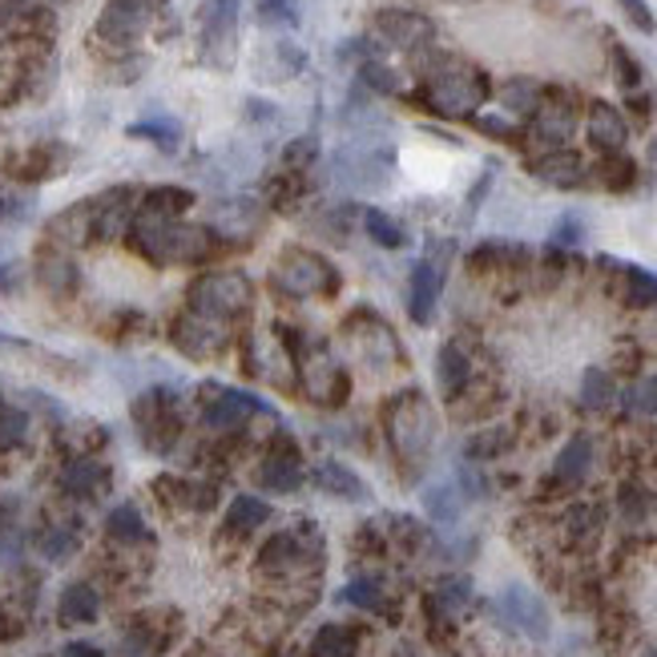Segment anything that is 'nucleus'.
I'll return each mask as SVG.
<instances>
[{
    "instance_id": "bb28decb",
    "label": "nucleus",
    "mask_w": 657,
    "mask_h": 657,
    "mask_svg": "<svg viewBox=\"0 0 657 657\" xmlns=\"http://www.w3.org/2000/svg\"><path fill=\"white\" fill-rule=\"evenodd\" d=\"M363 226H368V235L376 238V246H383V250H400V246L408 243L403 226L396 223L388 211H376V206H371V211L363 214Z\"/></svg>"
},
{
    "instance_id": "20e7f679",
    "label": "nucleus",
    "mask_w": 657,
    "mask_h": 657,
    "mask_svg": "<svg viewBox=\"0 0 657 657\" xmlns=\"http://www.w3.org/2000/svg\"><path fill=\"white\" fill-rule=\"evenodd\" d=\"M388 435H391V444L400 448V456H408V460H420L423 452L432 448L435 415L420 391H403L400 400L388 408Z\"/></svg>"
},
{
    "instance_id": "79ce46f5",
    "label": "nucleus",
    "mask_w": 657,
    "mask_h": 657,
    "mask_svg": "<svg viewBox=\"0 0 657 657\" xmlns=\"http://www.w3.org/2000/svg\"><path fill=\"white\" fill-rule=\"evenodd\" d=\"M61 657H105L97 646H90V641H69L65 649H61Z\"/></svg>"
},
{
    "instance_id": "ea45409f",
    "label": "nucleus",
    "mask_w": 657,
    "mask_h": 657,
    "mask_svg": "<svg viewBox=\"0 0 657 657\" xmlns=\"http://www.w3.org/2000/svg\"><path fill=\"white\" fill-rule=\"evenodd\" d=\"M258 12H263V21L275 24L283 17V21H290L295 17V0H258Z\"/></svg>"
},
{
    "instance_id": "0eeeda50",
    "label": "nucleus",
    "mask_w": 657,
    "mask_h": 657,
    "mask_svg": "<svg viewBox=\"0 0 657 657\" xmlns=\"http://www.w3.org/2000/svg\"><path fill=\"white\" fill-rule=\"evenodd\" d=\"M496 605H501L504 622L513 625L516 634L533 637V641H548V634H553V613H548L545 597H541L536 589L513 581V585H504L501 589Z\"/></svg>"
},
{
    "instance_id": "2eb2a0df",
    "label": "nucleus",
    "mask_w": 657,
    "mask_h": 657,
    "mask_svg": "<svg viewBox=\"0 0 657 657\" xmlns=\"http://www.w3.org/2000/svg\"><path fill=\"white\" fill-rule=\"evenodd\" d=\"M533 178H541L545 186H557V189H573L585 182V162L577 154H568V150H548L545 157H536L533 166Z\"/></svg>"
},
{
    "instance_id": "7c9ffc66",
    "label": "nucleus",
    "mask_w": 657,
    "mask_h": 657,
    "mask_svg": "<svg viewBox=\"0 0 657 657\" xmlns=\"http://www.w3.org/2000/svg\"><path fill=\"white\" fill-rule=\"evenodd\" d=\"M29 435V412L17 403H0V448H17Z\"/></svg>"
},
{
    "instance_id": "393cba45",
    "label": "nucleus",
    "mask_w": 657,
    "mask_h": 657,
    "mask_svg": "<svg viewBox=\"0 0 657 657\" xmlns=\"http://www.w3.org/2000/svg\"><path fill=\"white\" fill-rule=\"evenodd\" d=\"M37 548H41L45 561L61 565V561H69L78 553V528L73 524H49L45 533H41V541H37Z\"/></svg>"
},
{
    "instance_id": "a19ab883",
    "label": "nucleus",
    "mask_w": 657,
    "mask_h": 657,
    "mask_svg": "<svg viewBox=\"0 0 657 657\" xmlns=\"http://www.w3.org/2000/svg\"><path fill=\"white\" fill-rule=\"evenodd\" d=\"M476 125L492 137H516V130L509 122H496V117H476Z\"/></svg>"
},
{
    "instance_id": "72a5a7b5",
    "label": "nucleus",
    "mask_w": 657,
    "mask_h": 657,
    "mask_svg": "<svg viewBox=\"0 0 657 657\" xmlns=\"http://www.w3.org/2000/svg\"><path fill=\"white\" fill-rule=\"evenodd\" d=\"M625 408L637 415H654L657 412V376L637 379L634 388L625 391Z\"/></svg>"
},
{
    "instance_id": "c9c22d12",
    "label": "nucleus",
    "mask_w": 657,
    "mask_h": 657,
    "mask_svg": "<svg viewBox=\"0 0 657 657\" xmlns=\"http://www.w3.org/2000/svg\"><path fill=\"white\" fill-rule=\"evenodd\" d=\"M629 302L634 307H654L657 302V275L649 270H629Z\"/></svg>"
},
{
    "instance_id": "c756f323",
    "label": "nucleus",
    "mask_w": 657,
    "mask_h": 657,
    "mask_svg": "<svg viewBox=\"0 0 657 657\" xmlns=\"http://www.w3.org/2000/svg\"><path fill=\"white\" fill-rule=\"evenodd\" d=\"M501 101H504V110H513V113H536V105H541V85L516 78L504 85Z\"/></svg>"
},
{
    "instance_id": "5701e85b",
    "label": "nucleus",
    "mask_w": 657,
    "mask_h": 657,
    "mask_svg": "<svg viewBox=\"0 0 657 657\" xmlns=\"http://www.w3.org/2000/svg\"><path fill=\"white\" fill-rule=\"evenodd\" d=\"M270 516V504L258 501V496H235L230 501V513H226V533H255L263 528Z\"/></svg>"
},
{
    "instance_id": "dca6fc26",
    "label": "nucleus",
    "mask_w": 657,
    "mask_h": 657,
    "mask_svg": "<svg viewBox=\"0 0 657 657\" xmlns=\"http://www.w3.org/2000/svg\"><path fill=\"white\" fill-rule=\"evenodd\" d=\"M573 130H577L573 105H565V101H541V105H536L533 134L541 137L545 145H553V150H557L561 142H568V137H573Z\"/></svg>"
},
{
    "instance_id": "f257e3e1",
    "label": "nucleus",
    "mask_w": 657,
    "mask_h": 657,
    "mask_svg": "<svg viewBox=\"0 0 657 657\" xmlns=\"http://www.w3.org/2000/svg\"><path fill=\"white\" fill-rule=\"evenodd\" d=\"M423 101L432 105L440 117H472V113L489 101V78L472 69L469 61H452L444 57L440 65L423 81Z\"/></svg>"
},
{
    "instance_id": "f03ea898",
    "label": "nucleus",
    "mask_w": 657,
    "mask_h": 657,
    "mask_svg": "<svg viewBox=\"0 0 657 657\" xmlns=\"http://www.w3.org/2000/svg\"><path fill=\"white\" fill-rule=\"evenodd\" d=\"M130 238H134L137 250H142L145 258H154V263H198V258L211 255V246H214L211 230L170 223V218H150V214L137 218Z\"/></svg>"
},
{
    "instance_id": "e433bc0d",
    "label": "nucleus",
    "mask_w": 657,
    "mask_h": 657,
    "mask_svg": "<svg viewBox=\"0 0 657 657\" xmlns=\"http://www.w3.org/2000/svg\"><path fill=\"white\" fill-rule=\"evenodd\" d=\"M617 9L625 12V21L634 24V29H641V33H649V37L657 33V17L646 0H617Z\"/></svg>"
},
{
    "instance_id": "cd10ccee",
    "label": "nucleus",
    "mask_w": 657,
    "mask_h": 657,
    "mask_svg": "<svg viewBox=\"0 0 657 657\" xmlns=\"http://www.w3.org/2000/svg\"><path fill=\"white\" fill-rule=\"evenodd\" d=\"M609 403H613V379L597 368L585 371V379H581V408L602 412V408H609Z\"/></svg>"
},
{
    "instance_id": "ddd939ff",
    "label": "nucleus",
    "mask_w": 657,
    "mask_h": 657,
    "mask_svg": "<svg viewBox=\"0 0 657 657\" xmlns=\"http://www.w3.org/2000/svg\"><path fill=\"white\" fill-rule=\"evenodd\" d=\"M105 489H110V469L90 456L73 460V464H65V472H61V492L73 496V501H97Z\"/></svg>"
},
{
    "instance_id": "f3484780",
    "label": "nucleus",
    "mask_w": 657,
    "mask_h": 657,
    "mask_svg": "<svg viewBox=\"0 0 657 657\" xmlns=\"http://www.w3.org/2000/svg\"><path fill=\"white\" fill-rule=\"evenodd\" d=\"M57 613H61V622H65V625H90V622H97L101 593L93 589L90 581H73V585H65V589H61Z\"/></svg>"
},
{
    "instance_id": "58836bf2",
    "label": "nucleus",
    "mask_w": 657,
    "mask_h": 657,
    "mask_svg": "<svg viewBox=\"0 0 657 657\" xmlns=\"http://www.w3.org/2000/svg\"><path fill=\"white\" fill-rule=\"evenodd\" d=\"M622 513L629 521H641L649 513V496L641 489H622Z\"/></svg>"
},
{
    "instance_id": "37998d69",
    "label": "nucleus",
    "mask_w": 657,
    "mask_h": 657,
    "mask_svg": "<svg viewBox=\"0 0 657 657\" xmlns=\"http://www.w3.org/2000/svg\"><path fill=\"white\" fill-rule=\"evenodd\" d=\"M646 657H657V649H649V654H646Z\"/></svg>"
},
{
    "instance_id": "4468645a",
    "label": "nucleus",
    "mask_w": 657,
    "mask_h": 657,
    "mask_svg": "<svg viewBox=\"0 0 657 657\" xmlns=\"http://www.w3.org/2000/svg\"><path fill=\"white\" fill-rule=\"evenodd\" d=\"M311 480L324 492L339 496V501H356V504H368L371 501V489L363 484V476H359V472H351L347 464H339V460H324V464L311 472Z\"/></svg>"
},
{
    "instance_id": "6ab92c4d",
    "label": "nucleus",
    "mask_w": 657,
    "mask_h": 657,
    "mask_svg": "<svg viewBox=\"0 0 657 657\" xmlns=\"http://www.w3.org/2000/svg\"><path fill=\"white\" fill-rule=\"evenodd\" d=\"M105 536L117 541V545H145V541H150V528H145L142 513H137V504H117V509H110V516H105Z\"/></svg>"
},
{
    "instance_id": "c03bdc74",
    "label": "nucleus",
    "mask_w": 657,
    "mask_h": 657,
    "mask_svg": "<svg viewBox=\"0 0 657 657\" xmlns=\"http://www.w3.org/2000/svg\"><path fill=\"white\" fill-rule=\"evenodd\" d=\"M456 4H464V0H456Z\"/></svg>"
},
{
    "instance_id": "1a4fd4ad",
    "label": "nucleus",
    "mask_w": 657,
    "mask_h": 657,
    "mask_svg": "<svg viewBox=\"0 0 657 657\" xmlns=\"http://www.w3.org/2000/svg\"><path fill=\"white\" fill-rule=\"evenodd\" d=\"M440 290H444V258H440V243H435L432 255H423L412 267V279H408V311L420 327L432 324Z\"/></svg>"
},
{
    "instance_id": "412c9836",
    "label": "nucleus",
    "mask_w": 657,
    "mask_h": 657,
    "mask_svg": "<svg viewBox=\"0 0 657 657\" xmlns=\"http://www.w3.org/2000/svg\"><path fill=\"white\" fill-rule=\"evenodd\" d=\"M194 206V194L182 186H157L145 194L142 202V214H150V218H170V223H178L182 214Z\"/></svg>"
},
{
    "instance_id": "9b49d317",
    "label": "nucleus",
    "mask_w": 657,
    "mask_h": 657,
    "mask_svg": "<svg viewBox=\"0 0 657 657\" xmlns=\"http://www.w3.org/2000/svg\"><path fill=\"white\" fill-rule=\"evenodd\" d=\"M258 408H263V400H258V396H250V391L214 388L211 403L202 408V420H206V428H218V432H226V428H238L246 415H255Z\"/></svg>"
},
{
    "instance_id": "6e6552de",
    "label": "nucleus",
    "mask_w": 657,
    "mask_h": 657,
    "mask_svg": "<svg viewBox=\"0 0 657 657\" xmlns=\"http://www.w3.org/2000/svg\"><path fill=\"white\" fill-rule=\"evenodd\" d=\"M376 37L400 53H420L423 45L435 41V24L412 9H383L376 12Z\"/></svg>"
},
{
    "instance_id": "a211bd4d",
    "label": "nucleus",
    "mask_w": 657,
    "mask_h": 657,
    "mask_svg": "<svg viewBox=\"0 0 657 657\" xmlns=\"http://www.w3.org/2000/svg\"><path fill=\"white\" fill-rule=\"evenodd\" d=\"M589 469H593V440L589 435H573V440L561 448L553 472H557L561 484H581V480L589 476Z\"/></svg>"
},
{
    "instance_id": "423d86ee",
    "label": "nucleus",
    "mask_w": 657,
    "mask_h": 657,
    "mask_svg": "<svg viewBox=\"0 0 657 657\" xmlns=\"http://www.w3.org/2000/svg\"><path fill=\"white\" fill-rule=\"evenodd\" d=\"M202 57L218 69L238 61V0H211L202 12Z\"/></svg>"
},
{
    "instance_id": "b1692460",
    "label": "nucleus",
    "mask_w": 657,
    "mask_h": 657,
    "mask_svg": "<svg viewBox=\"0 0 657 657\" xmlns=\"http://www.w3.org/2000/svg\"><path fill=\"white\" fill-rule=\"evenodd\" d=\"M258 480H263V489H270V492H295L302 484V469L295 456H270V460H263Z\"/></svg>"
},
{
    "instance_id": "4be33fe9",
    "label": "nucleus",
    "mask_w": 657,
    "mask_h": 657,
    "mask_svg": "<svg viewBox=\"0 0 657 657\" xmlns=\"http://www.w3.org/2000/svg\"><path fill=\"white\" fill-rule=\"evenodd\" d=\"M464 492H460V484H452V480H444V484H432V489L423 492V509H428V516L440 524H452L460 521V513H464Z\"/></svg>"
},
{
    "instance_id": "a878e982",
    "label": "nucleus",
    "mask_w": 657,
    "mask_h": 657,
    "mask_svg": "<svg viewBox=\"0 0 657 657\" xmlns=\"http://www.w3.org/2000/svg\"><path fill=\"white\" fill-rule=\"evenodd\" d=\"M311 657H356V634L343 625H324L311 641Z\"/></svg>"
},
{
    "instance_id": "f704fd0d",
    "label": "nucleus",
    "mask_w": 657,
    "mask_h": 657,
    "mask_svg": "<svg viewBox=\"0 0 657 657\" xmlns=\"http://www.w3.org/2000/svg\"><path fill=\"white\" fill-rule=\"evenodd\" d=\"M359 78H363V85H368V90H376V93H396V90H400V78H396V73H391L383 61H371V57L363 61Z\"/></svg>"
},
{
    "instance_id": "4c0bfd02",
    "label": "nucleus",
    "mask_w": 657,
    "mask_h": 657,
    "mask_svg": "<svg viewBox=\"0 0 657 657\" xmlns=\"http://www.w3.org/2000/svg\"><path fill=\"white\" fill-rule=\"evenodd\" d=\"M613 61H617V73H622V85H625V90H637V85H641V69H637L634 57L625 53L622 45H613Z\"/></svg>"
},
{
    "instance_id": "9d476101",
    "label": "nucleus",
    "mask_w": 657,
    "mask_h": 657,
    "mask_svg": "<svg viewBox=\"0 0 657 657\" xmlns=\"http://www.w3.org/2000/svg\"><path fill=\"white\" fill-rule=\"evenodd\" d=\"M145 29H150V4L145 0H110L97 21V33L110 45H134Z\"/></svg>"
},
{
    "instance_id": "473e14b6",
    "label": "nucleus",
    "mask_w": 657,
    "mask_h": 657,
    "mask_svg": "<svg viewBox=\"0 0 657 657\" xmlns=\"http://www.w3.org/2000/svg\"><path fill=\"white\" fill-rule=\"evenodd\" d=\"M339 602L356 605V609H379V605H383V593H379L376 581L359 577V581H351V585H343V589H339Z\"/></svg>"
},
{
    "instance_id": "7ed1b4c3",
    "label": "nucleus",
    "mask_w": 657,
    "mask_h": 657,
    "mask_svg": "<svg viewBox=\"0 0 657 657\" xmlns=\"http://www.w3.org/2000/svg\"><path fill=\"white\" fill-rule=\"evenodd\" d=\"M250 279L238 275V270H218V275H202L194 287H189V311L194 319H206V324L223 327L226 319H235L250 307Z\"/></svg>"
},
{
    "instance_id": "f8f14e48",
    "label": "nucleus",
    "mask_w": 657,
    "mask_h": 657,
    "mask_svg": "<svg viewBox=\"0 0 657 657\" xmlns=\"http://www.w3.org/2000/svg\"><path fill=\"white\" fill-rule=\"evenodd\" d=\"M589 142L597 145L602 154H622L625 142H629V125H625V117H622L617 105H609V101H593Z\"/></svg>"
},
{
    "instance_id": "2f4dec72",
    "label": "nucleus",
    "mask_w": 657,
    "mask_h": 657,
    "mask_svg": "<svg viewBox=\"0 0 657 657\" xmlns=\"http://www.w3.org/2000/svg\"><path fill=\"white\" fill-rule=\"evenodd\" d=\"M130 137H150V142L157 145V150H174L178 145V137H182V130H178V122H170V117H154V122H137V125H130Z\"/></svg>"
},
{
    "instance_id": "aec40b11",
    "label": "nucleus",
    "mask_w": 657,
    "mask_h": 657,
    "mask_svg": "<svg viewBox=\"0 0 657 657\" xmlns=\"http://www.w3.org/2000/svg\"><path fill=\"white\" fill-rule=\"evenodd\" d=\"M469 356L460 351L456 343H444L440 347V356H435V379H440V391H444L448 400L460 396V388L469 383Z\"/></svg>"
},
{
    "instance_id": "c85d7f7f",
    "label": "nucleus",
    "mask_w": 657,
    "mask_h": 657,
    "mask_svg": "<svg viewBox=\"0 0 657 657\" xmlns=\"http://www.w3.org/2000/svg\"><path fill=\"white\" fill-rule=\"evenodd\" d=\"M472 602V581L469 577H444L435 585V605L444 613H464Z\"/></svg>"
},
{
    "instance_id": "39448f33",
    "label": "nucleus",
    "mask_w": 657,
    "mask_h": 657,
    "mask_svg": "<svg viewBox=\"0 0 657 657\" xmlns=\"http://www.w3.org/2000/svg\"><path fill=\"white\" fill-rule=\"evenodd\" d=\"M275 287L287 290V295H299V299H307V295H335L339 275L315 250H287L275 263Z\"/></svg>"
}]
</instances>
